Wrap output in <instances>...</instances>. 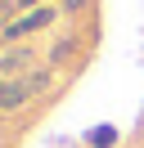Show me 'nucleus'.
<instances>
[{"label":"nucleus","instance_id":"f257e3e1","mask_svg":"<svg viewBox=\"0 0 144 148\" xmlns=\"http://www.w3.org/2000/svg\"><path fill=\"white\" fill-rule=\"evenodd\" d=\"M41 85H50V72H32V76H23V81H0V108L27 103V94H36Z\"/></svg>","mask_w":144,"mask_h":148},{"label":"nucleus","instance_id":"f03ea898","mask_svg":"<svg viewBox=\"0 0 144 148\" xmlns=\"http://www.w3.org/2000/svg\"><path fill=\"white\" fill-rule=\"evenodd\" d=\"M50 18H54L50 9H36V14H27V18L9 23V27H5V36H9V40H18V36H27V32H41V27H45Z\"/></svg>","mask_w":144,"mask_h":148},{"label":"nucleus","instance_id":"7ed1b4c3","mask_svg":"<svg viewBox=\"0 0 144 148\" xmlns=\"http://www.w3.org/2000/svg\"><path fill=\"white\" fill-rule=\"evenodd\" d=\"M117 144V130L113 126H95L90 130V148H113Z\"/></svg>","mask_w":144,"mask_h":148},{"label":"nucleus","instance_id":"20e7f679","mask_svg":"<svg viewBox=\"0 0 144 148\" xmlns=\"http://www.w3.org/2000/svg\"><path fill=\"white\" fill-rule=\"evenodd\" d=\"M9 9H14V0H0V18H5V14H9Z\"/></svg>","mask_w":144,"mask_h":148},{"label":"nucleus","instance_id":"39448f33","mask_svg":"<svg viewBox=\"0 0 144 148\" xmlns=\"http://www.w3.org/2000/svg\"><path fill=\"white\" fill-rule=\"evenodd\" d=\"M9 63H14V58H0V72H5V67H9Z\"/></svg>","mask_w":144,"mask_h":148},{"label":"nucleus","instance_id":"423d86ee","mask_svg":"<svg viewBox=\"0 0 144 148\" xmlns=\"http://www.w3.org/2000/svg\"><path fill=\"white\" fill-rule=\"evenodd\" d=\"M18 5H36V0H18Z\"/></svg>","mask_w":144,"mask_h":148}]
</instances>
